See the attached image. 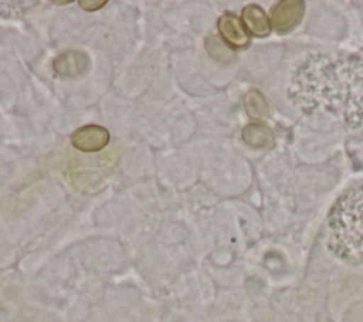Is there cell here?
Instances as JSON below:
<instances>
[{
	"label": "cell",
	"instance_id": "obj_1",
	"mask_svg": "<svg viewBox=\"0 0 363 322\" xmlns=\"http://www.w3.org/2000/svg\"><path fill=\"white\" fill-rule=\"evenodd\" d=\"M288 96L312 121L356 129L363 123V61L337 52L309 54L294 68Z\"/></svg>",
	"mask_w": 363,
	"mask_h": 322
},
{
	"label": "cell",
	"instance_id": "obj_2",
	"mask_svg": "<svg viewBox=\"0 0 363 322\" xmlns=\"http://www.w3.org/2000/svg\"><path fill=\"white\" fill-rule=\"evenodd\" d=\"M326 244L349 265H363V184L345 190L328 214Z\"/></svg>",
	"mask_w": 363,
	"mask_h": 322
},
{
	"label": "cell",
	"instance_id": "obj_3",
	"mask_svg": "<svg viewBox=\"0 0 363 322\" xmlns=\"http://www.w3.org/2000/svg\"><path fill=\"white\" fill-rule=\"evenodd\" d=\"M305 4L301 0H284L277 3L269 13V23L278 31L292 30L301 20Z\"/></svg>",
	"mask_w": 363,
	"mask_h": 322
},
{
	"label": "cell",
	"instance_id": "obj_4",
	"mask_svg": "<svg viewBox=\"0 0 363 322\" xmlns=\"http://www.w3.org/2000/svg\"><path fill=\"white\" fill-rule=\"evenodd\" d=\"M109 142V132L101 125H85L71 135V143L81 152H98Z\"/></svg>",
	"mask_w": 363,
	"mask_h": 322
},
{
	"label": "cell",
	"instance_id": "obj_5",
	"mask_svg": "<svg viewBox=\"0 0 363 322\" xmlns=\"http://www.w3.org/2000/svg\"><path fill=\"white\" fill-rule=\"evenodd\" d=\"M217 28L223 37V40L235 48H242L248 45L250 35L242 21L231 13L223 14L217 21Z\"/></svg>",
	"mask_w": 363,
	"mask_h": 322
},
{
	"label": "cell",
	"instance_id": "obj_6",
	"mask_svg": "<svg viewBox=\"0 0 363 322\" xmlns=\"http://www.w3.org/2000/svg\"><path fill=\"white\" fill-rule=\"evenodd\" d=\"M89 64L88 57L81 51H65L60 54L54 62L52 68L58 75L62 77H77L86 71Z\"/></svg>",
	"mask_w": 363,
	"mask_h": 322
},
{
	"label": "cell",
	"instance_id": "obj_7",
	"mask_svg": "<svg viewBox=\"0 0 363 322\" xmlns=\"http://www.w3.org/2000/svg\"><path fill=\"white\" fill-rule=\"evenodd\" d=\"M241 21L247 31L257 37H265L271 31L269 17L257 4H248L241 11Z\"/></svg>",
	"mask_w": 363,
	"mask_h": 322
},
{
	"label": "cell",
	"instance_id": "obj_8",
	"mask_svg": "<svg viewBox=\"0 0 363 322\" xmlns=\"http://www.w3.org/2000/svg\"><path fill=\"white\" fill-rule=\"evenodd\" d=\"M242 139L251 146L265 148L274 143L272 131L262 123H250L242 129Z\"/></svg>",
	"mask_w": 363,
	"mask_h": 322
},
{
	"label": "cell",
	"instance_id": "obj_9",
	"mask_svg": "<svg viewBox=\"0 0 363 322\" xmlns=\"http://www.w3.org/2000/svg\"><path fill=\"white\" fill-rule=\"evenodd\" d=\"M244 106L247 113L254 119H261L268 113L267 101L258 91H250L245 94Z\"/></svg>",
	"mask_w": 363,
	"mask_h": 322
},
{
	"label": "cell",
	"instance_id": "obj_10",
	"mask_svg": "<svg viewBox=\"0 0 363 322\" xmlns=\"http://www.w3.org/2000/svg\"><path fill=\"white\" fill-rule=\"evenodd\" d=\"M106 1L105 0H101V1H95V0H81L79 1V6L84 9V10H88V11H94V10H98L101 9L102 6H105Z\"/></svg>",
	"mask_w": 363,
	"mask_h": 322
}]
</instances>
